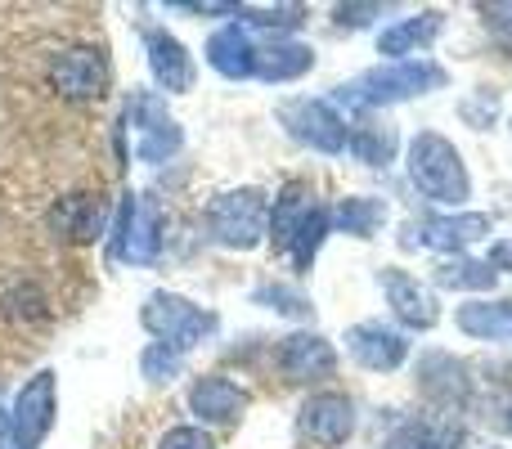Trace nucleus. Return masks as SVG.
Listing matches in <instances>:
<instances>
[{
    "label": "nucleus",
    "mask_w": 512,
    "mask_h": 449,
    "mask_svg": "<svg viewBox=\"0 0 512 449\" xmlns=\"http://www.w3.org/2000/svg\"><path fill=\"white\" fill-rule=\"evenodd\" d=\"M445 68L432 59H400V63H382V68H369L351 81V86L337 90L346 108H387L400 104V99L414 95H432V90L445 86Z\"/></svg>",
    "instance_id": "1"
},
{
    "label": "nucleus",
    "mask_w": 512,
    "mask_h": 449,
    "mask_svg": "<svg viewBox=\"0 0 512 449\" xmlns=\"http://www.w3.org/2000/svg\"><path fill=\"white\" fill-rule=\"evenodd\" d=\"M409 180L423 198L445 207H463L472 198V176L463 167L459 149L436 131H418L409 140Z\"/></svg>",
    "instance_id": "2"
},
{
    "label": "nucleus",
    "mask_w": 512,
    "mask_h": 449,
    "mask_svg": "<svg viewBox=\"0 0 512 449\" xmlns=\"http://www.w3.org/2000/svg\"><path fill=\"white\" fill-rule=\"evenodd\" d=\"M207 225H212V238L221 247H234V252H252L270 238V198L265 189H230V194L212 198L207 207Z\"/></svg>",
    "instance_id": "3"
},
{
    "label": "nucleus",
    "mask_w": 512,
    "mask_h": 449,
    "mask_svg": "<svg viewBox=\"0 0 512 449\" xmlns=\"http://www.w3.org/2000/svg\"><path fill=\"white\" fill-rule=\"evenodd\" d=\"M140 324L149 328L162 346H171V351H180V355L194 351L203 337L216 333L212 310L194 306V301L180 297V292H153V297L144 301V310H140Z\"/></svg>",
    "instance_id": "4"
},
{
    "label": "nucleus",
    "mask_w": 512,
    "mask_h": 449,
    "mask_svg": "<svg viewBox=\"0 0 512 449\" xmlns=\"http://www.w3.org/2000/svg\"><path fill=\"white\" fill-rule=\"evenodd\" d=\"M126 126H131V153L140 162H167L180 153V144H185V131H180V122L167 113V104H162L153 90H135L131 104H126Z\"/></svg>",
    "instance_id": "5"
},
{
    "label": "nucleus",
    "mask_w": 512,
    "mask_h": 449,
    "mask_svg": "<svg viewBox=\"0 0 512 449\" xmlns=\"http://www.w3.org/2000/svg\"><path fill=\"white\" fill-rule=\"evenodd\" d=\"M162 252V212L153 198L126 194L113 225V256L126 265H153Z\"/></svg>",
    "instance_id": "6"
},
{
    "label": "nucleus",
    "mask_w": 512,
    "mask_h": 449,
    "mask_svg": "<svg viewBox=\"0 0 512 449\" xmlns=\"http://www.w3.org/2000/svg\"><path fill=\"white\" fill-rule=\"evenodd\" d=\"M108 81H113V68H108L99 45H68V50H59L50 59V86L63 99H77V104L104 99Z\"/></svg>",
    "instance_id": "7"
},
{
    "label": "nucleus",
    "mask_w": 512,
    "mask_h": 449,
    "mask_svg": "<svg viewBox=\"0 0 512 449\" xmlns=\"http://www.w3.org/2000/svg\"><path fill=\"white\" fill-rule=\"evenodd\" d=\"M279 122L288 126L292 140L310 144L315 153H342L351 144V131L328 99H288V104H279Z\"/></svg>",
    "instance_id": "8"
},
{
    "label": "nucleus",
    "mask_w": 512,
    "mask_h": 449,
    "mask_svg": "<svg viewBox=\"0 0 512 449\" xmlns=\"http://www.w3.org/2000/svg\"><path fill=\"white\" fill-rule=\"evenodd\" d=\"M297 432L319 449H337L351 441L355 432V405L342 391H315V396L301 400L297 409Z\"/></svg>",
    "instance_id": "9"
},
{
    "label": "nucleus",
    "mask_w": 512,
    "mask_h": 449,
    "mask_svg": "<svg viewBox=\"0 0 512 449\" xmlns=\"http://www.w3.org/2000/svg\"><path fill=\"white\" fill-rule=\"evenodd\" d=\"M108 221H113V207H108L104 194H68L45 216L50 234L63 238V243H95V238H104Z\"/></svg>",
    "instance_id": "10"
},
{
    "label": "nucleus",
    "mask_w": 512,
    "mask_h": 449,
    "mask_svg": "<svg viewBox=\"0 0 512 449\" xmlns=\"http://www.w3.org/2000/svg\"><path fill=\"white\" fill-rule=\"evenodd\" d=\"M346 351L369 373H396L409 360V337L400 328H387L382 319H364V324L346 328Z\"/></svg>",
    "instance_id": "11"
},
{
    "label": "nucleus",
    "mask_w": 512,
    "mask_h": 449,
    "mask_svg": "<svg viewBox=\"0 0 512 449\" xmlns=\"http://www.w3.org/2000/svg\"><path fill=\"white\" fill-rule=\"evenodd\" d=\"M14 441L18 449H41V441L54 427V373L41 369L32 382H23V391L14 396Z\"/></svg>",
    "instance_id": "12"
},
{
    "label": "nucleus",
    "mask_w": 512,
    "mask_h": 449,
    "mask_svg": "<svg viewBox=\"0 0 512 449\" xmlns=\"http://www.w3.org/2000/svg\"><path fill=\"white\" fill-rule=\"evenodd\" d=\"M248 405H252V396L239 382L225 378V373H203V378H194V387H189V409H194V418L207 427H234Z\"/></svg>",
    "instance_id": "13"
},
{
    "label": "nucleus",
    "mask_w": 512,
    "mask_h": 449,
    "mask_svg": "<svg viewBox=\"0 0 512 449\" xmlns=\"http://www.w3.org/2000/svg\"><path fill=\"white\" fill-rule=\"evenodd\" d=\"M144 50H149V72L153 81H158L167 95H185V90H194V54L185 50V41L180 36H171L167 27H144Z\"/></svg>",
    "instance_id": "14"
},
{
    "label": "nucleus",
    "mask_w": 512,
    "mask_h": 449,
    "mask_svg": "<svg viewBox=\"0 0 512 449\" xmlns=\"http://www.w3.org/2000/svg\"><path fill=\"white\" fill-rule=\"evenodd\" d=\"M279 373L288 382H319L337 373V351L328 337L319 333H288L279 342V355H274Z\"/></svg>",
    "instance_id": "15"
},
{
    "label": "nucleus",
    "mask_w": 512,
    "mask_h": 449,
    "mask_svg": "<svg viewBox=\"0 0 512 449\" xmlns=\"http://www.w3.org/2000/svg\"><path fill=\"white\" fill-rule=\"evenodd\" d=\"M490 238V216L481 212H463V216H436V221L409 225V247H432V252H454L459 256L463 247Z\"/></svg>",
    "instance_id": "16"
},
{
    "label": "nucleus",
    "mask_w": 512,
    "mask_h": 449,
    "mask_svg": "<svg viewBox=\"0 0 512 449\" xmlns=\"http://www.w3.org/2000/svg\"><path fill=\"white\" fill-rule=\"evenodd\" d=\"M382 292H387V301H391V315H396L405 328H436L441 306H436V297L414 279V274L387 265V270H382Z\"/></svg>",
    "instance_id": "17"
},
{
    "label": "nucleus",
    "mask_w": 512,
    "mask_h": 449,
    "mask_svg": "<svg viewBox=\"0 0 512 449\" xmlns=\"http://www.w3.org/2000/svg\"><path fill=\"white\" fill-rule=\"evenodd\" d=\"M256 54H261V45L252 41V32L243 23H225L221 32L207 36V63L230 81L256 77Z\"/></svg>",
    "instance_id": "18"
},
{
    "label": "nucleus",
    "mask_w": 512,
    "mask_h": 449,
    "mask_svg": "<svg viewBox=\"0 0 512 449\" xmlns=\"http://www.w3.org/2000/svg\"><path fill=\"white\" fill-rule=\"evenodd\" d=\"M441 27H445V14H441V9H423V14H414V18H400V23L382 27L378 54H387L391 63H400L405 54H418L423 45H432L436 36H441Z\"/></svg>",
    "instance_id": "19"
},
{
    "label": "nucleus",
    "mask_w": 512,
    "mask_h": 449,
    "mask_svg": "<svg viewBox=\"0 0 512 449\" xmlns=\"http://www.w3.org/2000/svg\"><path fill=\"white\" fill-rule=\"evenodd\" d=\"M310 212H315V203H310V189L301 185V180L283 185L279 198H274V207H270V243L279 247V252H288L292 238H297V229L306 225Z\"/></svg>",
    "instance_id": "20"
},
{
    "label": "nucleus",
    "mask_w": 512,
    "mask_h": 449,
    "mask_svg": "<svg viewBox=\"0 0 512 449\" xmlns=\"http://www.w3.org/2000/svg\"><path fill=\"white\" fill-rule=\"evenodd\" d=\"M315 68V50L301 41H270L256 54V77L261 81H297Z\"/></svg>",
    "instance_id": "21"
},
{
    "label": "nucleus",
    "mask_w": 512,
    "mask_h": 449,
    "mask_svg": "<svg viewBox=\"0 0 512 449\" xmlns=\"http://www.w3.org/2000/svg\"><path fill=\"white\" fill-rule=\"evenodd\" d=\"M454 324L477 342H495V337H512V301H468L459 306Z\"/></svg>",
    "instance_id": "22"
},
{
    "label": "nucleus",
    "mask_w": 512,
    "mask_h": 449,
    "mask_svg": "<svg viewBox=\"0 0 512 449\" xmlns=\"http://www.w3.org/2000/svg\"><path fill=\"white\" fill-rule=\"evenodd\" d=\"M387 221V203L382 198H342L333 212V225L351 238H373Z\"/></svg>",
    "instance_id": "23"
},
{
    "label": "nucleus",
    "mask_w": 512,
    "mask_h": 449,
    "mask_svg": "<svg viewBox=\"0 0 512 449\" xmlns=\"http://www.w3.org/2000/svg\"><path fill=\"white\" fill-rule=\"evenodd\" d=\"M499 270L490 261H472V256H450V261L436 265V283L441 288H472V292H486L495 288Z\"/></svg>",
    "instance_id": "24"
},
{
    "label": "nucleus",
    "mask_w": 512,
    "mask_h": 449,
    "mask_svg": "<svg viewBox=\"0 0 512 449\" xmlns=\"http://www.w3.org/2000/svg\"><path fill=\"white\" fill-rule=\"evenodd\" d=\"M346 149H351L364 167H387V162L396 158V131H391V126L364 122L351 131V144H346Z\"/></svg>",
    "instance_id": "25"
},
{
    "label": "nucleus",
    "mask_w": 512,
    "mask_h": 449,
    "mask_svg": "<svg viewBox=\"0 0 512 449\" xmlns=\"http://www.w3.org/2000/svg\"><path fill=\"white\" fill-rule=\"evenodd\" d=\"M328 229H333V212H328V207H315V212L306 216V225L297 229L292 247H288V256H292V265H297V270H310V265H315V256H319V247H324Z\"/></svg>",
    "instance_id": "26"
},
{
    "label": "nucleus",
    "mask_w": 512,
    "mask_h": 449,
    "mask_svg": "<svg viewBox=\"0 0 512 449\" xmlns=\"http://www.w3.org/2000/svg\"><path fill=\"white\" fill-rule=\"evenodd\" d=\"M256 301L279 310V315H310V297L301 288H292V283H261V288H256Z\"/></svg>",
    "instance_id": "27"
},
{
    "label": "nucleus",
    "mask_w": 512,
    "mask_h": 449,
    "mask_svg": "<svg viewBox=\"0 0 512 449\" xmlns=\"http://www.w3.org/2000/svg\"><path fill=\"white\" fill-rule=\"evenodd\" d=\"M180 364H185V355L171 351V346H162V342H153L149 351L140 355V373L149 382H171L180 373Z\"/></svg>",
    "instance_id": "28"
},
{
    "label": "nucleus",
    "mask_w": 512,
    "mask_h": 449,
    "mask_svg": "<svg viewBox=\"0 0 512 449\" xmlns=\"http://www.w3.org/2000/svg\"><path fill=\"white\" fill-rule=\"evenodd\" d=\"M158 449H216V445L203 427H171V432L158 441Z\"/></svg>",
    "instance_id": "29"
},
{
    "label": "nucleus",
    "mask_w": 512,
    "mask_h": 449,
    "mask_svg": "<svg viewBox=\"0 0 512 449\" xmlns=\"http://www.w3.org/2000/svg\"><path fill=\"white\" fill-rule=\"evenodd\" d=\"M495 108H499V99L490 95V90H481L477 99H468V104H463V122L477 126V131H486L490 117H495Z\"/></svg>",
    "instance_id": "30"
},
{
    "label": "nucleus",
    "mask_w": 512,
    "mask_h": 449,
    "mask_svg": "<svg viewBox=\"0 0 512 449\" xmlns=\"http://www.w3.org/2000/svg\"><path fill=\"white\" fill-rule=\"evenodd\" d=\"M373 14H382V5H337L333 9V23L337 27H364Z\"/></svg>",
    "instance_id": "31"
},
{
    "label": "nucleus",
    "mask_w": 512,
    "mask_h": 449,
    "mask_svg": "<svg viewBox=\"0 0 512 449\" xmlns=\"http://www.w3.org/2000/svg\"><path fill=\"white\" fill-rule=\"evenodd\" d=\"M481 18H486L490 32H499L504 41H512V5H481Z\"/></svg>",
    "instance_id": "32"
},
{
    "label": "nucleus",
    "mask_w": 512,
    "mask_h": 449,
    "mask_svg": "<svg viewBox=\"0 0 512 449\" xmlns=\"http://www.w3.org/2000/svg\"><path fill=\"white\" fill-rule=\"evenodd\" d=\"M387 449H441V445H436L432 436L423 432V427H405L400 436H391V445H387Z\"/></svg>",
    "instance_id": "33"
},
{
    "label": "nucleus",
    "mask_w": 512,
    "mask_h": 449,
    "mask_svg": "<svg viewBox=\"0 0 512 449\" xmlns=\"http://www.w3.org/2000/svg\"><path fill=\"white\" fill-rule=\"evenodd\" d=\"M490 265H495V270H512V243H495V247H490Z\"/></svg>",
    "instance_id": "34"
},
{
    "label": "nucleus",
    "mask_w": 512,
    "mask_h": 449,
    "mask_svg": "<svg viewBox=\"0 0 512 449\" xmlns=\"http://www.w3.org/2000/svg\"><path fill=\"white\" fill-rule=\"evenodd\" d=\"M508 432H512V409H508Z\"/></svg>",
    "instance_id": "35"
}]
</instances>
